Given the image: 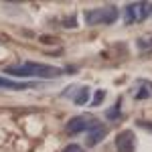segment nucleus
I'll return each mask as SVG.
<instances>
[{
	"label": "nucleus",
	"mask_w": 152,
	"mask_h": 152,
	"mask_svg": "<svg viewBox=\"0 0 152 152\" xmlns=\"http://www.w3.org/2000/svg\"><path fill=\"white\" fill-rule=\"evenodd\" d=\"M4 73H8V75H18V77H45V79H51V77H59L63 71L57 69V67H51V65L26 61L23 65H10V67H6Z\"/></svg>",
	"instance_id": "1"
},
{
	"label": "nucleus",
	"mask_w": 152,
	"mask_h": 152,
	"mask_svg": "<svg viewBox=\"0 0 152 152\" xmlns=\"http://www.w3.org/2000/svg\"><path fill=\"white\" fill-rule=\"evenodd\" d=\"M140 91L136 94V99H146V97H152V83L150 81H140Z\"/></svg>",
	"instance_id": "9"
},
{
	"label": "nucleus",
	"mask_w": 152,
	"mask_h": 152,
	"mask_svg": "<svg viewBox=\"0 0 152 152\" xmlns=\"http://www.w3.org/2000/svg\"><path fill=\"white\" fill-rule=\"evenodd\" d=\"M105 118H110V120H118V118H120V107H112V110H107V112H105Z\"/></svg>",
	"instance_id": "11"
},
{
	"label": "nucleus",
	"mask_w": 152,
	"mask_h": 152,
	"mask_svg": "<svg viewBox=\"0 0 152 152\" xmlns=\"http://www.w3.org/2000/svg\"><path fill=\"white\" fill-rule=\"evenodd\" d=\"M104 97H105V91H104V89H99V91H95V95H94V102H91V105H99L102 102H104Z\"/></svg>",
	"instance_id": "10"
},
{
	"label": "nucleus",
	"mask_w": 152,
	"mask_h": 152,
	"mask_svg": "<svg viewBox=\"0 0 152 152\" xmlns=\"http://www.w3.org/2000/svg\"><path fill=\"white\" fill-rule=\"evenodd\" d=\"M95 126H97V122H95L91 116H77L67 124V132H69L71 136H75V134H81V132L91 130V128H95Z\"/></svg>",
	"instance_id": "3"
},
{
	"label": "nucleus",
	"mask_w": 152,
	"mask_h": 152,
	"mask_svg": "<svg viewBox=\"0 0 152 152\" xmlns=\"http://www.w3.org/2000/svg\"><path fill=\"white\" fill-rule=\"evenodd\" d=\"M105 138V128H102L99 124L95 126V128L89 130V134L85 136V146H95L97 142H102Z\"/></svg>",
	"instance_id": "6"
},
{
	"label": "nucleus",
	"mask_w": 152,
	"mask_h": 152,
	"mask_svg": "<svg viewBox=\"0 0 152 152\" xmlns=\"http://www.w3.org/2000/svg\"><path fill=\"white\" fill-rule=\"evenodd\" d=\"M0 87L2 89H14V91H18V89L31 87V83H14V81H8V79H2L0 77Z\"/></svg>",
	"instance_id": "8"
},
{
	"label": "nucleus",
	"mask_w": 152,
	"mask_h": 152,
	"mask_svg": "<svg viewBox=\"0 0 152 152\" xmlns=\"http://www.w3.org/2000/svg\"><path fill=\"white\" fill-rule=\"evenodd\" d=\"M63 152H85V150H83L81 146H77V144H69V146H67Z\"/></svg>",
	"instance_id": "12"
},
{
	"label": "nucleus",
	"mask_w": 152,
	"mask_h": 152,
	"mask_svg": "<svg viewBox=\"0 0 152 152\" xmlns=\"http://www.w3.org/2000/svg\"><path fill=\"white\" fill-rule=\"evenodd\" d=\"M85 23L87 24H112L118 18V8L114 4H107L104 8H94V10H87L85 14Z\"/></svg>",
	"instance_id": "2"
},
{
	"label": "nucleus",
	"mask_w": 152,
	"mask_h": 152,
	"mask_svg": "<svg viewBox=\"0 0 152 152\" xmlns=\"http://www.w3.org/2000/svg\"><path fill=\"white\" fill-rule=\"evenodd\" d=\"M116 148L120 152H134L136 150V138H134V132L124 130L116 136Z\"/></svg>",
	"instance_id": "5"
},
{
	"label": "nucleus",
	"mask_w": 152,
	"mask_h": 152,
	"mask_svg": "<svg viewBox=\"0 0 152 152\" xmlns=\"http://www.w3.org/2000/svg\"><path fill=\"white\" fill-rule=\"evenodd\" d=\"M126 23H140L146 18V2H132L124 10Z\"/></svg>",
	"instance_id": "4"
},
{
	"label": "nucleus",
	"mask_w": 152,
	"mask_h": 152,
	"mask_svg": "<svg viewBox=\"0 0 152 152\" xmlns=\"http://www.w3.org/2000/svg\"><path fill=\"white\" fill-rule=\"evenodd\" d=\"M73 102L77 105L87 104V102H89V87H87V85H85V87H79L77 94H75V97H73Z\"/></svg>",
	"instance_id": "7"
}]
</instances>
